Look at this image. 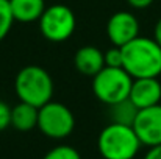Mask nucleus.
I'll use <instances>...</instances> for the list:
<instances>
[{"instance_id": "nucleus-1", "label": "nucleus", "mask_w": 161, "mask_h": 159, "mask_svg": "<svg viewBox=\"0 0 161 159\" xmlns=\"http://www.w3.org/2000/svg\"><path fill=\"white\" fill-rule=\"evenodd\" d=\"M124 69L133 78H147L161 75V45L155 38L138 36L122 45Z\"/></svg>"}, {"instance_id": "nucleus-2", "label": "nucleus", "mask_w": 161, "mask_h": 159, "mask_svg": "<svg viewBox=\"0 0 161 159\" xmlns=\"http://www.w3.org/2000/svg\"><path fill=\"white\" fill-rule=\"evenodd\" d=\"M14 91L20 102L41 108L53 97V80L46 69L25 66L16 75Z\"/></svg>"}, {"instance_id": "nucleus-3", "label": "nucleus", "mask_w": 161, "mask_h": 159, "mask_svg": "<svg viewBox=\"0 0 161 159\" xmlns=\"http://www.w3.org/2000/svg\"><path fill=\"white\" fill-rule=\"evenodd\" d=\"M141 145L133 126L113 122L100 131L97 139V148L103 159H133Z\"/></svg>"}, {"instance_id": "nucleus-4", "label": "nucleus", "mask_w": 161, "mask_h": 159, "mask_svg": "<svg viewBox=\"0 0 161 159\" xmlns=\"http://www.w3.org/2000/svg\"><path fill=\"white\" fill-rule=\"evenodd\" d=\"M131 84L133 77L124 67L105 66L96 77H92V92L96 98L108 106L128 98Z\"/></svg>"}, {"instance_id": "nucleus-5", "label": "nucleus", "mask_w": 161, "mask_h": 159, "mask_svg": "<svg viewBox=\"0 0 161 159\" xmlns=\"http://www.w3.org/2000/svg\"><path fill=\"white\" fill-rule=\"evenodd\" d=\"M39 30L42 36L50 42L67 41L77 27V19L74 11L61 3L46 6L42 16L39 17Z\"/></svg>"}, {"instance_id": "nucleus-6", "label": "nucleus", "mask_w": 161, "mask_h": 159, "mask_svg": "<svg viewBox=\"0 0 161 159\" xmlns=\"http://www.w3.org/2000/svg\"><path fill=\"white\" fill-rule=\"evenodd\" d=\"M75 126V117L72 111L59 102H49L39 108L38 128L50 139L67 137Z\"/></svg>"}, {"instance_id": "nucleus-7", "label": "nucleus", "mask_w": 161, "mask_h": 159, "mask_svg": "<svg viewBox=\"0 0 161 159\" xmlns=\"http://www.w3.org/2000/svg\"><path fill=\"white\" fill-rule=\"evenodd\" d=\"M133 130L142 145L149 148L161 145V105L139 109Z\"/></svg>"}, {"instance_id": "nucleus-8", "label": "nucleus", "mask_w": 161, "mask_h": 159, "mask_svg": "<svg viewBox=\"0 0 161 159\" xmlns=\"http://www.w3.org/2000/svg\"><path fill=\"white\" fill-rule=\"evenodd\" d=\"M108 39L113 45L122 47L139 36V22L135 14L128 11L114 13L107 24Z\"/></svg>"}, {"instance_id": "nucleus-9", "label": "nucleus", "mask_w": 161, "mask_h": 159, "mask_svg": "<svg viewBox=\"0 0 161 159\" xmlns=\"http://www.w3.org/2000/svg\"><path fill=\"white\" fill-rule=\"evenodd\" d=\"M130 100L139 109L160 105L161 102V83L157 77L133 78L130 89Z\"/></svg>"}, {"instance_id": "nucleus-10", "label": "nucleus", "mask_w": 161, "mask_h": 159, "mask_svg": "<svg viewBox=\"0 0 161 159\" xmlns=\"http://www.w3.org/2000/svg\"><path fill=\"white\" fill-rule=\"evenodd\" d=\"M75 69L85 77H96L105 67L103 52L94 45H85L78 49L74 56Z\"/></svg>"}, {"instance_id": "nucleus-11", "label": "nucleus", "mask_w": 161, "mask_h": 159, "mask_svg": "<svg viewBox=\"0 0 161 159\" xmlns=\"http://www.w3.org/2000/svg\"><path fill=\"white\" fill-rule=\"evenodd\" d=\"M39 119V108L20 102L14 108H11V126H14L17 131L27 133L38 126Z\"/></svg>"}, {"instance_id": "nucleus-12", "label": "nucleus", "mask_w": 161, "mask_h": 159, "mask_svg": "<svg viewBox=\"0 0 161 159\" xmlns=\"http://www.w3.org/2000/svg\"><path fill=\"white\" fill-rule=\"evenodd\" d=\"M11 13L14 20L30 24L39 20L46 9L44 0H9Z\"/></svg>"}, {"instance_id": "nucleus-13", "label": "nucleus", "mask_w": 161, "mask_h": 159, "mask_svg": "<svg viewBox=\"0 0 161 159\" xmlns=\"http://www.w3.org/2000/svg\"><path fill=\"white\" fill-rule=\"evenodd\" d=\"M108 108H109L108 115L113 123H120V125H128V126H133L136 115L139 112V108L130 100V97L117 103H113Z\"/></svg>"}, {"instance_id": "nucleus-14", "label": "nucleus", "mask_w": 161, "mask_h": 159, "mask_svg": "<svg viewBox=\"0 0 161 159\" xmlns=\"http://www.w3.org/2000/svg\"><path fill=\"white\" fill-rule=\"evenodd\" d=\"M13 24H14V17L11 13L9 0H0V41H3L8 36Z\"/></svg>"}, {"instance_id": "nucleus-15", "label": "nucleus", "mask_w": 161, "mask_h": 159, "mask_svg": "<svg viewBox=\"0 0 161 159\" xmlns=\"http://www.w3.org/2000/svg\"><path fill=\"white\" fill-rule=\"evenodd\" d=\"M44 159H81V156L70 145H58L50 151H47Z\"/></svg>"}, {"instance_id": "nucleus-16", "label": "nucleus", "mask_w": 161, "mask_h": 159, "mask_svg": "<svg viewBox=\"0 0 161 159\" xmlns=\"http://www.w3.org/2000/svg\"><path fill=\"white\" fill-rule=\"evenodd\" d=\"M105 56V66L108 67H124V53L120 47H113L103 53Z\"/></svg>"}, {"instance_id": "nucleus-17", "label": "nucleus", "mask_w": 161, "mask_h": 159, "mask_svg": "<svg viewBox=\"0 0 161 159\" xmlns=\"http://www.w3.org/2000/svg\"><path fill=\"white\" fill-rule=\"evenodd\" d=\"M11 126V108L0 100V131Z\"/></svg>"}, {"instance_id": "nucleus-18", "label": "nucleus", "mask_w": 161, "mask_h": 159, "mask_svg": "<svg viewBox=\"0 0 161 159\" xmlns=\"http://www.w3.org/2000/svg\"><path fill=\"white\" fill-rule=\"evenodd\" d=\"M127 3L135 9H144L153 3V0H127Z\"/></svg>"}, {"instance_id": "nucleus-19", "label": "nucleus", "mask_w": 161, "mask_h": 159, "mask_svg": "<svg viewBox=\"0 0 161 159\" xmlns=\"http://www.w3.org/2000/svg\"><path fill=\"white\" fill-rule=\"evenodd\" d=\"M144 159H161V145L150 147V148H149V151L146 153Z\"/></svg>"}, {"instance_id": "nucleus-20", "label": "nucleus", "mask_w": 161, "mask_h": 159, "mask_svg": "<svg viewBox=\"0 0 161 159\" xmlns=\"http://www.w3.org/2000/svg\"><path fill=\"white\" fill-rule=\"evenodd\" d=\"M153 38H155V41L158 42L161 45V19L157 22V25H155V31H153Z\"/></svg>"}, {"instance_id": "nucleus-21", "label": "nucleus", "mask_w": 161, "mask_h": 159, "mask_svg": "<svg viewBox=\"0 0 161 159\" xmlns=\"http://www.w3.org/2000/svg\"><path fill=\"white\" fill-rule=\"evenodd\" d=\"M160 105H161V102H160Z\"/></svg>"}]
</instances>
